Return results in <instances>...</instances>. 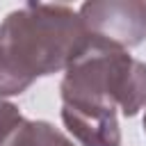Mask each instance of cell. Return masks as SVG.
Returning a JSON list of instances; mask_svg holds the SVG:
<instances>
[{"instance_id":"6da1fadb","label":"cell","mask_w":146,"mask_h":146,"mask_svg":"<svg viewBox=\"0 0 146 146\" xmlns=\"http://www.w3.org/2000/svg\"><path fill=\"white\" fill-rule=\"evenodd\" d=\"M89 39L68 5L27 2L9 11L0 25V98L23 94L41 75L66 71Z\"/></svg>"},{"instance_id":"7a4b0ae2","label":"cell","mask_w":146,"mask_h":146,"mask_svg":"<svg viewBox=\"0 0 146 146\" xmlns=\"http://www.w3.org/2000/svg\"><path fill=\"white\" fill-rule=\"evenodd\" d=\"M62 103L121 110L135 116L146 105V64L128 50L89 39L59 84Z\"/></svg>"},{"instance_id":"3957f363","label":"cell","mask_w":146,"mask_h":146,"mask_svg":"<svg viewBox=\"0 0 146 146\" xmlns=\"http://www.w3.org/2000/svg\"><path fill=\"white\" fill-rule=\"evenodd\" d=\"M78 14L91 39L123 50L146 41V2L141 0H91Z\"/></svg>"},{"instance_id":"277c9868","label":"cell","mask_w":146,"mask_h":146,"mask_svg":"<svg viewBox=\"0 0 146 146\" xmlns=\"http://www.w3.org/2000/svg\"><path fill=\"white\" fill-rule=\"evenodd\" d=\"M62 121L82 146H121L116 110L62 103Z\"/></svg>"},{"instance_id":"5b68a950","label":"cell","mask_w":146,"mask_h":146,"mask_svg":"<svg viewBox=\"0 0 146 146\" xmlns=\"http://www.w3.org/2000/svg\"><path fill=\"white\" fill-rule=\"evenodd\" d=\"M2 146H75V144L48 121L23 119V123L7 137Z\"/></svg>"},{"instance_id":"8992f818","label":"cell","mask_w":146,"mask_h":146,"mask_svg":"<svg viewBox=\"0 0 146 146\" xmlns=\"http://www.w3.org/2000/svg\"><path fill=\"white\" fill-rule=\"evenodd\" d=\"M23 123V116L14 103L0 100V146L7 141V137Z\"/></svg>"},{"instance_id":"52a82bcc","label":"cell","mask_w":146,"mask_h":146,"mask_svg":"<svg viewBox=\"0 0 146 146\" xmlns=\"http://www.w3.org/2000/svg\"><path fill=\"white\" fill-rule=\"evenodd\" d=\"M144 130H146V114H144Z\"/></svg>"}]
</instances>
